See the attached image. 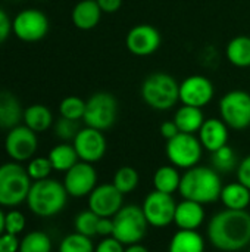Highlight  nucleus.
<instances>
[{
    "label": "nucleus",
    "instance_id": "obj_1",
    "mask_svg": "<svg viewBox=\"0 0 250 252\" xmlns=\"http://www.w3.org/2000/svg\"><path fill=\"white\" fill-rule=\"evenodd\" d=\"M208 239L222 252H237L250 245V213L222 210L208 223Z\"/></svg>",
    "mask_w": 250,
    "mask_h": 252
},
{
    "label": "nucleus",
    "instance_id": "obj_2",
    "mask_svg": "<svg viewBox=\"0 0 250 252\" xmlns=\"http://www.w3.org/2000/svg\"><path fill=\"white\" fill-rule=\"evenodd\" d=\"M222 188V180L218 171H215L212 167L196 165L186 170V173L181 176L178 192L183 199L206 205L220 199Z\"/></svg>",
    "mask_w": 250,
    "mask_h": 252
},
{
    "label": "nucleus",
    "instance_id": "obj_3",
    "mask_svg": "<svg viewBox=\"0 0 250 252\" xmlns=\"http://www.w3.org/2000/svg\"><path fill=\"white\" fill-rule=\"evenodd\" d=\"M68 192L59 180L44 179L32 182L31 189L27 196L28 210L41 219H50L63 211L68 202Z\"/></svg>",
    "mask_w": 250,
    "mask_h": 252
},
{
    "label": "nucleus",
    "instance_id": "obj_4",
    "mask_svg": "<svg viewBox=\"0 0 250 252\" xmlns=\"http://www.w3.org/2000/svg\"><path fill=\"white\" fill-rule=\"evenodd\" d=\"M141 97L155 111H169L180 102V84L167 72H153L141 83Z\"/></svg>",
    "mask_w": 250,
    "mask_h": 252
},
{
    "label": "nucleus",
    "instance_id": "obj_5",
    "mask_svg": "<svg viewBox=\"0 0 250 252\" xmlns=\"http://www.w3.org/2000/svg\"><path fill=\"white\" fill-rule=\"evenodd\" d=\"M32 180L27 168L10 161L0 165V207L15 208L27 201Z\"/></svg>",
    "mask_w": 250,
    "mask_h": 252
},
{
    "label": "nucleus",
    "instance_id": "obj_6",
    "mask_svg": "<svg viewBox=\"0 0 250 252\" xmlns=\"http://www.w3.org/2000/svg\"><path fill=\"white\" fill-rule=\"evenodd\" d=\"M113 238L122 245L128 247L140 244L147 233L149 223L143 214L141 207L130 204L124 205L113 217Z\"/></svg>",
    "mask_w": 250,
    "mask_h": 252
},
{
    "label": "nucleus",
    "instance_id": "obj_7",
    "mask_svg": "<svg viewBox=\"0 0 250 252\" xmlns=\"http://www.w3.org/2000/svg\"><path fill=\"white\" fill-rule=\"evenodd\" d=\"M118 117V100L108 92H97L85 100L84 124L87 127L105 131L109 130Z\"/></svg>",
    "mask_w": 250,
    "mask_h": 252
},
{
    "label": "nucleus",
    "instance_id": "obj_8",
    "mask_svg": "<svg viewBox=\"0 0 250 252\" xmlns=\"http://www.w3.org/2000/svg\"><path fill=\"white\" fill-rule=\"evenodd\" d=\"M165 154L169 162L178 170H189L199 165L203 155V146L197 136L178 133L165 145Z\"/></svg>",
    "mask_w": 250,
    "mask_h": 252
},
{
    "label": "nucleus",
    "instance_id": "obj_9",
    "mask_svg": "<svg viewBox=\"0 0 250 252\" xmlns=\"http://www.w3.org/2000/svg\"><path fill=\"white\" fill-rule=\"evenodd\" d=\"M220 118L231 130H246L250 127V93L246 90H231L220 100Z\"/></svg>",
    "mask_w": 250,
    "mask_h": 252
},
{
    "label": "nucleus",
    "instance_id": "obj_10",
    "mask_svg": "<svg viewBox=\"0 0 250 252\" xmlns=\"http://www.w3.org/2000/svg\"><path fill=\"white\" fill-rule=\"evenodd\" d=\"M49 18L44 12L35 7L21 10L12 19V32L25 43H35L43 40L49 32Z\"/></svg>",
    "mask_w": 250,
    "mask_h": 252
},
{
    "label": "nucleus",
    "instance_id": "obj_11",
    "mask_svg": "<svg viewBox=\"0 0 250 252\" xmlns=\"http://www.w3.org/2000/svg\"><path fill=\"white\" fill-rule=\"evenodd\" d=\"M38 149V137L25 124H19L10 130L4 137V151L15 162H28L34 158Z\"/></svg>",
    "mask_w": 250,
    "mask_h": 252
},
{
    "label": "nucleus",
    "instance_id": "obj_12",
    "mask_svg": "<svg viewBox=\"0 0 250 252\" xmlns=\"http://www.w3.org/2000/svg\"><path fill=\"white\" fill-rule=\"evenodd\" d=\"M177 202L172 195L152 190L143 201L141 210L149 223V226L162 229L174 223Z\"/></svg>",
    "mask_w": 250,
    "mask_h": 252
},
{
    "label": "nucleus",
    "instance_id": "obj_13",
    "mask_svg": "<svg viewBox=\"0 0 250 252\" xmlns=\"http://www.w3.org/2000/svg\"><path fill=\"white\" fill-rule=\"evenodd\" d=\"M62 183L69 196L84 198L88 196L97 186V171L93 164L78 161L65 173Z\"/></svg>",
    "mask_w": 250,
    "mask_h": 252
},
{
    "label": "nucleus",
    "instance_id": "obj_14",
    "mask_svg": "<svg viewBox=\"0 0 250 252\" xmlns=\"http://www.w3.org/2000/svg\"><path fill=\"white\" fill-rule=\"evenodd\" d=\"M215 94L214 83L200 74L190 75L180 83V102L183 105L203 109L211 103Z\"/></svg>",
    "mask_w": 250,
    "mask_h": 252
},
{
    "label": "nucleus",
    "instance_id": "obj_15",
    "mask_svg": "<svg viewBox=\"0 0 250 252\" xmlns=\"http://www.w3.org/2000/svg\"><path fill=\"white\" fill-rule=\"evenodd\" d=\"M72 145L78 154L80 161L90 164L99 162L105 157L108 149V142L103 131L87 126L84 128H80L78 134L72 140Z\"/></svg>",
    "mask_w": 250,
    "mask_h": 252
},
{
    "label": "nucleus",
    "instance_id": "obj_16",
    "mask_svg": "<svg viewBox=\"0 0 250 252\" xmlns=\"http://www.w3.org/2000/svg\"><path fill=\"white\" fill-rule=\"evenodd\" d=\"M87 198L88 210L102 219H112L124 207V195L113 186V183L97 185Z\"/></svg>",
    "mask_w": 250,
    "mask_h": 252
},
{
    "label": "nucleus",
    "instance_id": "obj_17",
    "mask_svg": "<svg viewBox=\"0 0 250 252\" xmlns=\"http://www.w3.org/2000/svg\"><path fill=\"white\" fill-rule=\"evenodd\" d=\"M161 32L150 24L134 25L125 37V46L134 56H150L161 47Z\"/></svg>",
    "mask_w": 250,
    "mask_h": 252
},
{
    "label": "nucleus",
    "instance_id": "obj_18",
    "mask_svg": "<svg viewBox=\"0 0 250 252\" xmlns=\"http://www.w3.org/2000/svg\"><path fill=\"white\" fill-rule=\"evenodd\" d=\"M197 137L208 152H215L220 148L228 145L230 128L221 118H208L202 124Z\"/></svg>",
    "mask_w": 250,
    "mask_h": 252
},
{
    "label": "nucleus",
    "instance_id": "obj_19",
    "mask_svg": "<svg viewBox=\"0 0 250 252\" xmlns=\"http://www.w3.org/2000/svg\"><path fill=\"white\" fill-rule=\"evenodd\" d=\"M205 221V208L202 204L183 199L177 204L174 223L180 230H197Z\"/></svg>",
    "mask_w": 250,
    "mask_h": 252
},
{
    "label": "nucleus",
    "instance_id": "obj_20",
    "mask_svg": "<svg viewBox=\"0 0 250 252\" xmlns=\"http://www.w3.org/2000/svg\"><path fill=\"white\" fill-rule=\"evenodd\" d=\"M102 13L96 0H80L71 12V19L78 30L88 31L97 27Z\"/></svg>",
    "mask_w": 250,
    "mask_h": 252
},
{
    "label": "nucleus",
    "instance_id": "obj_21",
    "mask_svg": "<svg viewBox=\"0 0 250 252\" xmlns=\"http://www.w3.org/2000/svg\"><path fill=\"white\" fill-rule=\"evenodd\" d=\"M24 109L19 99L9 90H0V128L10 130L21 124Z\"/></svg>",
    "mask_w": 250,
    "mask_h": 252
},
{
    "label": "nucleus",
    "instance_id": "obj_22",
    "mask_svg": "<svg viewBox=\"0 0 250 252\" xmlns=\"http://www.w3.org/2000/svg\"><path fill=\"white\" fill-rule=\"evenodd\" d=\"M22 121L28 128L38 134L47 131L53 126V114L46 105L34 103L24 109Z\"/></svg>",
    "mask_w": 250,
    "mask_h": 252
},
{
    "label": "nucleus",
    "instance_id": "obj_23",
    "mask_svg": "<svg viewBox=\"0 0 250 252\" xmlns=\"http://www.w3.org/2000/svg\"><path fill=\"white\" fill-rule=\"evenodd\" d=\"M205 120L206 118L200 108L189 106V105H181L175 111V115H174V121H175L180 133H189V134L199 133Z\"/></svg>",
    "mask_w": 250,
    "mask_h": 252
},
{
    "label": "nucleus",
    "instance_id": "obj_24",
    "mask_svg": "<svg viewBox=\"0 0 250 252\" xmlns=\"http://www.w3.org/2000/svg\"><path fill=\"white\" fill-rule=\"evenodd\" d=\"M220 199L227 210L245 211L250 205V189L240 182L228 183L222 188Z\"/></svg>",
    "mask_w": 250,
    "mask_h": 252
},
{
    "label": "nucleus",
    "instance_id": "obj_25",
    "mask_svg": "<svg viewBox=\"0 0 250 252\" xmlns=\"http://www.w3.org/2000/svg\"><path fill=\"white\" fill-rule=\"evenodd\" d=\"M53 171H59V173H66L69 168H72L78 161V154L74 148L72 143L68 142H62L56 146H53L47 155Z\"/></svg>",
    "mask_w": 250,
    "mask_h": 252
},
{
    "label": "nucleus",
    "instance_id": "obj_26",
    "mask_svg": "<svg viewBox=\"0 0 250 252\" xmlns=\"http://www.w3.org/2000/svg\"><path fill=\"white\" fill-rule=\"evenodd\" d=\"M168 252H205V239L197 230H178L169 241Z\"/></svg>",
    "mask_w": 250,
    "mask_h": 252
},
{
    "label": "nucleus",
    "instance_id": "obj_27",
    "mask_svg": "<svg viewBox=\"0 0 250 252\" xmlns=\"http://www.w3.org/2000/svg\"><path fill=\"white\" fill-rule=\"evenodd\" d=\"M227 59L231 65L237 68L250 66V37L249 35H236L233 37L225 47Z\"/></svg>",
    "mask_w": 250,
    "mask_h": 252
},
{
    "label": "nucleus",
    "instance_id": "obj_28",
    "mask_svg": "<svg viewBox=\"0 0 250 252\" xmlns=\"http://www.w3.org/2000/svg\"><path fill=\"white\" fill-rule=\"evenodd\" d=\"M181 183V174L177 167L171 165H162L159 167L153 174V188L158 192L172 195L178 192Z\"/></svg>",
    "mask_w": 250,
    "mask_h": 252
},
{
    "label": "nucleus",
    "instance_id": "obj_29",
    "mask_svg": "<svg viewBox=\"0 0 250 252\" xmlns=\"http://www.w3.org/2000/svg\"><path fill=\"white\" fill-rule=\"evenodd\" d=\"M211 165L215 171L221 173H231L234 170H237L239 161H237V155L234 152V149L228 145L220 148L218 151L211 154Z\"/></svg>",
    "mask_w": 250,
    "mask_h": 252
},
{
    "label": "nucleus",
    "instance_id": "obj_30",
    "mask_svg": "<svg viewBox=\"0 0 250 252\" xmlns=\"http://www.w3.org/2000/svg\"><path fill=\"white\" fill-rule=\"evenodd\" d=\"M52 239L46 232L32 230L21 239L19 252H52Z\"/></svg>",
    "mask_w": 250,
    "mask_h": 252
},
{
    "label": "nucleus",
    "instance_id": "obj_31",
    "mask_svg": "<svg viewBox=\"0 0 250 252\" xmlns=\"http://www.w3.org/2000/svg\"><path fill=\"white\" fill-rule=\"evenodd\" d=\"M139 182H140V176L137 173L136 168L130 167V165H124L121 168H118L113 174V186L122 193V195H127V193H131L137 189L139 186Z\"/></svg>",
    "mask_w": 250,
    "mask_h": 252
},
{
    "label": "nucleus",
    "instance_id": "obj_32",
    "mask_svg": "<svg viewBox=\"0 0 250 252\" xmlns=\"http://www.w3.org/2000/svg\"><path fill=\"white\" fill-rule=\"evenodd\" d=\"M96 247L91 242V238L84 236L78 232L69 233L59 244V252H94Z\"/></svg>",
    "mask_w": 250,
    "mask_h": 252
},
{
    "label": "nucleus",
    "instance_id": "obj_33",
    "mask_svg": "<svg viewBox=\"0 0 250 252\" xmlns=\"http://www.w3.org/2000/svg\"><path fill=\"white\" fill-rule=\"evenodd\" d=\"M84 112H85V100H83L78 96H66L65 99H62L59 105L60 117L72 120V121L83 120Z\"/></svg>",
    "mask_w": 250,
    "mask_h": 252
},
{
    "label": "nucleus",
    "instance_id": "obj_34",
    "mask_svg": "<svg viewBox=\"0 0 250 252\" xmlns=\"http://www.w3.org/2000/svg\"><path fill=\"white\" fill-rule=\"evenodd\" d=\"M99 216L94 214L91 210H85V211H81L75 216V220H74V227H75V232L84 235V236H88V238H93V236H97V223H99Z\"/></svg>",
    "mask_w": 250,
    "mask_h": 252
},
{
    "label": "nucleus",
    "instance_id": "obj_35",
    "mask_svg": "<svg viewBox=\"0 0 250 252\" xmlns=\"http://www.w3.org/2000/svg\"><path fill=\"white\" fill-rule=\"evenodd\" d=\"M25 168H27V173L32 182L49 179L52 171H53V167H52L47 157H34L32 159L28 161Z\"/></svg>",
    "mask_w": 250,
    "mask_h": 252
},
{
    "label": "nucleus",
    "instance_id": "obj_36",
    "mask_svg": "<svg viewBox=\"0 0 250 252\" xmlns=\"http://www.w3.org/2000/svg\"><path fill=\"white\" fill-rule=\"evenodd\" d=\"M78 131H80L78 121H72V120L60 117L55 123V134L62 142H72L75 136L78 134Z\"/></svg>",
    "mask_w": 250,
    "mask_h": 252
},
{
    "label": "nucleus",
    "instance_id": "obj_37",
    "mask_svg": "<svg viewBox=\"0 0 250 252\" xmlns=\"http://www.w3.org/2000/svg\"><path fill=\"white\" fill-rule=\"evenodd\" d=\"M25 226H27L25 216L19 210L12 208L6 213V216H4V232L19 236L25 230Z\"/></svg>",
    "mask_w": 250,
    "mask_h": 252
},
{
    "label": "nucleus",
    "instance_id": "obj_38",
    "mask_svg": "<svg viewBox=\"0 0 250 252\" xmlns=\"http://www.w3.org/2000/svg\"><path fill=\"white\" fill-rule=\"evenodd\" d=\"M21 239L12 233H1L0 235V252H19Z\"/></svg>",
    "mask_w": 250,
    "mask_h": 252
},
{
    "label": "nucleus",
    "instance_id": "obj_39",
    "mask_svg": "<svg viewBox=\"0 0 250 252\" xmlns=\"http://www.w3.org/2000/svg\"><path fill=\"white\" fill-rule=\"evenodd\" d=\"M125 251V245H122L118 239H115L113 236H109V238H103L94 252H124Z\"/></svg>",
    "mask_w": 250,
    "mask_h": 252
},
{
    "label": "nucleus",
    "instance_id": "obj_40",
    "mask_svg": "<svg viewBox=\"0 0 250 252\" xmlns=\"http://www.w3.org/2000/svg\"><path fill=\"white\" fill-rule=\"evenodd\" d=\"M237 182L250 189V155L245 157L237 165Z\"/></svg>",
    "mask_w": 250,
    "mask_h": 252
},
{
    "label": "nucleus",
    "instance_id": "obj_41",
    "mask_svg": "<svg viewBox=\"0 0 250 252\" xmlns=\"http://www.w3.org/2000/svg\"><path fill=\"white\" fill-rule=\"evenodd\" d=\"M12 32V19L7 12L0 7V44H3Z\"/></svg>",
    "mask_w": 250,
    "mask_h": 252
},
{
    "label": "nucleus",
    "instance_id": "obj_42",
    "mask_svg": "<svg viewBox=\"0 0 250 252\" xmlns=\"http://www.w3.org/2000/svg\"><path fill=\"white\" fill-rule=\"evenodd\" d=\"M159 131H161V136H162L167 142L171 140V139H174V137L180 133V130H178V127H177V124H175L174 120H172V121H164V123L161 124Z\"/></svg>",
    "mask_w": 250,
    "mask_h": 252
},
{
    "label": "nucleus",
    "instance_id": "obj_43",
    "mask_svg": "<svg viewBox=\"0 0 250 252\" xmlns=\"http://www.w3.org/2000/svg\"><path fill=\"white\" fill-rule=\"evenodd\" d=\"M97 236L109 238L113 236V219H99L97 223Z\"/></svg>",
    "mask_w": 250,
    "mask_h": 252
},
{
    "label": "nucleus",
    "instance_id": "obj_44",
    "mask_svg": "<svg viewBox=\"0 0 250 252\" xmlns=\"http://www.w3.org/2000/svg\"><path fill=\"white\" fill-rule=\"evenodd\" d=\"M103 13H115L121 9L122 0H96Z\"/></svg>",
    "mask_w": 250,
    "mask_h": 252
},
{
    "label": "nucleus",
    "instance_id": "obj_45",
    "mask_svg": "<svg viewBox=\"0 0 250 252\" xmlns=\"http://www.w3.org/2000/svg\"><path fill=\"white\" fill-rule=\"evenodd\" d=\"M124 252H149V250L144 245H141V244H133V245L125 247V251Z\"/></svg>",
    "mask_w": 250,
    "mask_h": 252
},
{
    "label": "nucleus",
    "instance_id": "obj_46",
    "mask_svg": "<svg viewBox=\"0 0 250 252\" xmlns=\"http://www.w3.org/2000/svg\"><path fill=\"white\" fill-rule=\"evenodd\" d=\"M4 216H6V213H3L0 208V235L4 233Z\"/></svg>",
    "mask_w": 250,
    "mask_h": 252
},
{
    "label": "nucleus",
    "instance_id": "obj_47",
    "mask_svg": "<svg viewBox=\"0 0 250 252\" xmlns=\"http://www.w3.org/2000/svg\"><path fill=\"white\" fill-rule=\"evenodd\" d=\"M38 1H41V0H38Z\"/></svg>",
    "mask_w": 250,
    "mask_h": 252
},
{
    "label": "nucleus",
    "instance_id": "obj_48",
    "mask_svg": "<svg viewBox=\"0 0 250 252\" xmlns=\"http://www.w3.org/2000/svg\"><path fill=\"white\" fill-rule=\"evenodd\" d=\"M249 252H250V248H249Z\"/></svg>",
    "mask_w": 250,
    "mask_h": 252
}]
</instances>
